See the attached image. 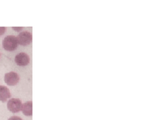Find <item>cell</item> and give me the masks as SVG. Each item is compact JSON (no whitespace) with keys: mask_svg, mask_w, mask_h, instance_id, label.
<instances>
[{"mask_svg":"<svg viewBox=\"0 0 160 120\" xmlns=\"http://www.w3.org/2000/svg\"><path fill=\"white\" fill-rule=\"evenodd\" d=\"M23 115L27 116H31L32 115V101H28V102L24 103L22 104V108H21Z\"/></svg>","mask_w":160,"mask_h":120,"instance_id":"obj_7","label":"cell"},{"mask_svg":"<svg viewBox=\"0 0 160 120\" xmlns=\"http://www.w3.org/2000/svg\"><path fill=\"white\" fill-rule=\"evenodd\" d=\"M18 42L17 40V37L14 36H7L6 37L3 39L2 46L5 50L8 51V52H12V51L16 50L18 48Z\"/></svg>","mask_w":160,"mask_h":120,"instance_id":"obj_1","label":"cell"},{"mask_svg":"<svg viewBox=\"0 0 160 120\" xmlns=\"http://www.w3.org/2000/svg\"><path fill=\"white\" fill-rule=\"evenodd\" d=\"M5 31H6V27H0V36L5 33Z\"/></svg>","mask_w":160,"mask_h":120,"instance_id":"obj_8","label":"cell"},{"mask_svg":"<svg viewBox=\"0 0 160 120\" xmlns=\"http://www.w3.org/2000/svg\"><path fill=\"white\" fill-rule=\"evenodd\" d=\"M5 82L10 86H14L17 85L20 80V77L17 72H9L5 75Z\"/></svg>","mask_w":160,"mask_h":120,"instance_id":"obj_4","label":"cell"},{"mask_svg":"<svg viewBox=\"0 0 160 120\" xmlns=\"http://www.w3.org/2000/svg\"><path fill=\"white\" fill-rule=\"evenodd\" d=\"M7 107H8L9 111L15 113V112H18L21 110L22 103H21V100L18 98H12L8 101Z\"/></svg>","mask_w":160,"mask_h":120,"instance_id":"obj_3","label":"cell"},{"mask_svg":"<svg viewBox=\"0 0 160 120\" xmlns=\"http://www.w3.org/2000/svg\"><path fill=\"white\" fill-rule=\"evenodd\" d=\"M8 120H22V119H21V118H20L19 116H12L11 118H9Z\"/></svg>","mask_w":160,"mask_h":120,"instance_id":"obj_9","label":"cell"},{"mask_svg":"<svg viewBox=\"0 0 160 120\" xmlns=\"http://www.w3.org/2000/svg\"><path fill=\"white\" fill-rule=\"evenodd\" d=\"M15 31H21L23 29V27H12Z\"/></svg>","mask_w":160,"mask_h":120,"instance_id":"obj_10","label":"cell"},{"mask_svg":"<svg viewBox=\"0 0 160 120\" xmlns=\"http://www.w3.org/2000/svg\"><path fill=\"white\" fill-rule=\"evenodd\" d=\"M14 61L17 63L18 66L25 67L30 63V57L26 53H19L15 56L14 58Z\"/></svg>","mask_w":160,"mask_h":120,"instance_id":"obj_5","label":"cell"},{"mask_svg":"<svg viewBox=\"0 0 160 120\" xmlns=\"http://www.w3.org/2000/svg\"><path fill=\"white\" fill-rule=\"evenodd\" d=\"M32 36L31 32L28 31H23L20 32L19 35L17 37L18 44L23 45V46H26V45L30 44L32 42Z\"/></svg>","mask_w":160,"mask_h":120,"instance_id":"obj_2","label":"cell"},{"mask_svg":"<svg viewBox=\"0 0 160 120\" xmlns=\"http://www.w3.org/2000/svg\"><path fill=\"white\" fill-rule=\"evenodd\" d=\"M10 98L11 93L9 89L4 85H0V101L5 102Z\"/></svg>","mask_w":160,"mask_h":120,"instance_id":"obj_6","label":"cell"}]
</instances>
